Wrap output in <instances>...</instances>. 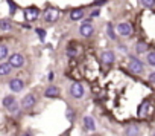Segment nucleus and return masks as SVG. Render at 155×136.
<instances>
[{
	"instance_id": "obj_3",
	"label": "nucleus",
	"mask_w": 155,
	"mask_h": 136,
	"mask_svg": "<svg viewBox=\"0 0 155 136\" xmlns=\"http://www.w3.org/2000/svg\"><path fill=\"white\" fill-rule=\"evenodd\" d=\"M129 69H131L134 74H141L143 69H144V66H143V63H141L138 58L129 57Z\"/></svg>"
},
{
	"instance_id": "obj_16",
	"label": "nucleus",
	"mask_w": 155,
	"mask_h": 136,
	"mask_svg": "<svg viewBox=\"0 0 155 136\" xmlns=\"http://www.w3.org/2000/svg\"><path fill=\"white\" fill-rule=\"evenodd\" d=\"M11 72V66L8 63H0V75H8Z\"/></svg>"
},
{
	"instance_id": "obj_14",
	"label": "nucleus",
	"mask_w": 155,
	"mask_h": 136,
	"mask_svg": "<svg viewBox=\"0 0 155 136\" xmlns=\"http://www.w3.org/2000/svg\"><path fill=\"white\" fill-rule=\"evenodd\" d=\"M82 17H84V11H82V9H73V11L70 12V19H71L73 22L81 20Z\"/></svg>"
},
{
	"instance_id": "obj_17",
	"label": "nucleus",
	"mask_w": 155,
	"mask_h": 136,
	"mask_svg": "<svg viewBox=\"0 0 155 136\" xmlns=\"http://www.w3.org/2000/svg\"><path fill=\"white\" fill-rule=\"evenodd\" d=\"M0 29L2 31H11L12 29V25H11V22L9 20H0Z\"/></svg>"
},
{
	"instance_id": "obj_29",
	"label": "nucleus",
	"mask_w": 155,
	"mask_h": 136,
	"mask_svg": "<svg viewBox=\"0 0 155 136\" xmlns=\"http://www.w3.org/2000/svg\"><path fill=\"white\" fill-rule=\"evenodd\" d=\"M104 2H107V0H94V5H102Z\"/></svg>"
},
{
	"instance_id": "obj_22",
	"label": "nucleus",
	"mask_w": 155,
	"mask_h": 136,
	"mask_svg": "<svg viewBox=\"0 0 155 136\" xmlns=\"http://www.w3.org/2000/svg\"><path fill=\"white\" fill-rule=\"evenodd\" d=\"M141 5L146 8H152L155 5V0H141Z\"/></svg>"
},
{
	"instance_id": "obj_7",
	"label": "nucleus",
	"mask_w": 155,
	"mask_h": 136,
	"mask_svg": "<svg viewBox=\"0 0 155 136\" xmlns=\"http://www.w3.org/2000/svg\"><path fill=\"white\" fill-rule=\"evenodd\" d=\"M117 32L120 35H123V37H128V35L132 34V26L129 23H126V22H122V23L117 25Z\"/></svg>"
},
{
	"instance_id": "obj_4",
	"label": "nucleus",
	"mask_w": 155,
	"mask_h": 136,
	"mask_svg": "<svg viewBox=\"0 0 155 136\" xmlns=\"http://www.w3.org/2000/svg\"><path fill=\"white\" fill-rule=\"evenodd\" d=\"M59 14H61V12H59L58 9H55V8H47V9L44 11V22H47V23H53V22L58 20Z\"/></svg>"
},
{
	"instance_id": "obj_9",
	"label": "nucleus",
	"mask_w": 155,
	"mask_h": 136,
	"mask_svg": "<svg viewBox=\"0 0 155 136\" xmlns=\"http://www.w3.org/2000/svg\"><path fill=\"white\" fill-rule=\"evenodd\" d=\"M35 103H37L35 95L28 93V95L23 98V101H21V107H23V109H31V107H34V106H35Z\"/></svg>"
},
{
	"instance_id": "obj_20",
	"label": "nucleus",
	"mask_w": 155,
	"mask_h": 136,
	"mask_svg": "<svg viewBox=\"0 0 155 136\" xmlns=\"http://www.w3.org/2000/svg\"><path fill=\"white\" fill-rule=\"evenodd\" d=\"M107 32H108V35H110V38H116V34H114V31H113V25L111 23H108V26H107Z\"/></svg>"
},
{
	"instance_id": "obj_30",
	"label": "nucleus",
	"mask_w": 155,
	"mask_h": 136,
	"mask_svg": "<svg viewBox=\"0 0 155 136\" xmlns=\"http://www.w3.org/2000/svg\"><path fill=\"white\" fill-rule=\"evenodd\" d=\"M67 55H68V57H74V51H70V49H68V51H67Z\"/></svg>"
},
{
	"instance_id": "obj_10",
	"label": "nucleus",
	"mask_w": 155,
	"mask_h": 136,
	"mask_svg": "<svg viewBox=\"0 0 155 136\" xmlns=\"http://www.w3.org/2000/svg\"><path fill=\"white\" fill-rule=\"evenodd\" d=\"M101 60H102L104 64H113L114 60H116V55H114L113 51H105V52L101 54Z\"/></svg>"
},
{
	"instance_id": "obj_31",
	"label": "nucleus",
	"mask_w": 155,
	"mask_h": 136,
	"mask_svg": "<svg viewBox=\"0 0 155 136\" xmlns=\"http://www.w3.org/2000/svg\"><path fill=\"white\" fill-rule=\"evenodd\" d=\"M21 136H29V133H23V134H21Z\"/></svg>"
},
{
	"instance_id": "obj_15",
	"label": "nucleus",
	"mask_w": 155,
	"mask_h": 136,
	"mask_svg": "<svg viewBox=\"0 0 155 136\" xmlns=\"http://www.w3.org/2000/svg\"><path fill=\"white\" fill-rule=\"evenodd\" d=\"M125 134H126V136H138V134H140V128H138L137 125H131V127L126 128Z\"/></svg>"
},
{
	"instance_id": "obj_13",
	"label": "nucleus",
	"mask_w": 155,
	"mask_h": 136,
	"mask_svg": "<svg viewBox=\"0 0 155 136\" xmlns=\"http://www.w3.org/2000/svg\"><path fill=\"white\" fill-rule=\"evenodd\" d=\"M84 128L88 130V131H93L96 128V124H94V121H93L91 116H85L84 118Z\"/></svg>"
},
{
	"instance_id": "obj_27",
	"label": "nucleus",
	"mask_w": 155,
	"mask_h": 136,
	"mask_svg": "<svg viewBox=\"0 0 155 136\" xmlns=\"http://www.w3.org/2000/svg\"><path fill=\"white\" fill-rule=\"evenodd\" d=\"M99 16V9H96V11H93L91 14H90V17H97Z\"/></svg>"
},
{
	"instance_id": "obj_11",
	"label": "nucleus",
	"mask_w": 155,
	"mask_h": 136,
	"mask_svg": "<svg viewBox=\"0 0 155 136\" xmlns=\"http://www.w3.org/2000/svg\"><path fill=\"white\" fill-rule=\"evenodd\" d=\"M23 87H25V83H23V80H20V78H14V80H11V83H9V89L12 90V92H21L23 90Z\"/></svg>"
},
{
	"instance_id": "obj_19",
	"label": "nucleus",
	"mask_w": 155,
	"mask_h": 136,
	"mask_svg": "<svg viewBox=\"0 0 155 136\" xmlns=\"http://www.w3.org/2000/svg\"><path fill=\"white\" fill-rule=\"evenodd\" d=\"M147 109H152V107H149V104H147V103H143V104L140 106V109H138V113H140V116H144V112H146Z\"/></svg>"
},
{
	"instance_id": "obj_32",
	"label": "nucleus",
	"mask_w": 155,
	"mask_h": 136,
	"mask_svg": "<svg viewBox=\"0 0 155 136\" xmlns=\"http://www.w3.org/2000/svg\"><path fill=\"white\" fill-rule=\"evenodd\" d=\"M152 136H155V133H153V134H152Z\"/></svg>"
},
{
	"instance_id": "obj_5",
	"label": "nucleus",
	"mask_w": 155,
	"mask_h": 136,
	"mask_svg": "<svg viewBox=\"0 0 155 136\" xmlns=\"http://www.w3.org/2000/svg\"><path fill=\"white\" fill-rule=\"evenodd\" d=\"M11 67H15V69H18V67H23L25 64V58L21 54H12L9 57V63H8Z\"/></svg>"
},
{
	"instance_id": "obj_2",
	"label": "nucleus",
	"mask_w": 155,
	"mask_h": 136,
	"mask_svg": "<svg viewBox=\"0 0 155 136\" xmlns=\"http://www.w3.org/2000/svg\"><path fill=\"white\" fill-rule=\"evenodd\" d=\"M84 86L81 84V83H73L71 86H70V95L73 96V98H76V99H79V98H82L84 96Z\"/></svg>"
},
{
	"instance_id": "obj_12",
	"label": "nucleus",
	"mask_w": 155,
	"mask_h": 136,
	"mask_svg": "<svg viewBox=\"0 0 155 136\" xmlns=\"http://www.w3.org/2000/svg\"><path fill=\"white\" fill-rule=\"evenodd\" d=\"M59 93H61V90H59L58 87H55V86H49V87L44 90V96H46V98H58Z\"/></svg>"
},
{
	"instance_id": "obj_1",
	"label": "nucleus",
	"mask_w": 155,
	"mask_h": 136,
	"mask_svg": "<svg viewBox=\"0 0 155 136\" xmlns=\"http://www.w3.org/2000/svg\"><path fill=\"white\" fill-rule=\"evenodd\" d=\"M3 107H5L6 110H9L11 113H17V112H18L17 101H15V98L11 96V95H8V96L3 98Z\"/></svg>"
},
{
	"instance_id": "obj_24",
	"label": "nucleus",
	"mask_w": 155,
	"mask_h": 136,
	"mask_svg": "<svg viewBox=\"0 0 155 136\" xmlns=\"http://www.w3.org/2000/svg\"><path fill=\"white\" fill-rule=\"evenodd\" d=\"M9 9H11V14H14V12H15V3H14V2H11V0H9Z\"/></svg>"
},
{
	"instance_id": "obj_6",
	"label": "nucleus",
	"mask_w": 155,
	"mask_h": 136,
	"mask_svg": "<svg viewBox=\"0 0 155 136\" xmlns=\"http://www.w3.org/2000/svg\"><path fill=\"white\" fill-rule=\"evenodd\" d=\"M38 16H40V11H38V8H35V6H31V8H26V9H25V19H26L28 22L37 20Z\"/></svg>"
},
{
	"instance_id": "obj_18",
	"label": "nucleus",
	"mask_w": 155,
	"mask_h": 136,
	"mask_svg": "<svg viewBox=\"0 0 155 136\" xmlns=\"http://www.w3.org/2000/svg\"><path fill=\"white\" fill-rule=\"evenodd\" d=\"M8 57V47L5 44H0V60H5Z\"/></svg>"
},
{
	"instance_id": "obj_8",
	"label": "nucleus",
	"mask_w": 155,
	"mask_h": 136,
	"mask_svg": "<svg viewBox=\"0 0 155 136\" xmlns=\"http://www.w3.org/2000/svg\"><path fill=\"white\" fill-rule=\"evenodd\" d=\"M93 26H91V23L90 22H84L82 25H81V28H79V34L82 35V37H91L93 35Z\"/></svg>"
},
{
	"instance_id": "obj_21",
	"label": "nucleus",
	"mask_w": 155,
	"mask_h": 136,
	"mask_svg": "<svg viewBox=\"0 0 155 136\" xmlns=\"http://www.w3.org/2000/svg\"><path fill=\"white\" fill-rule=\"evenodd\" d=\"M147 63H149L150 66H155V52L147 54Z\"/></svg>"
},
{
	"instance_id": "obj_25",
	"label": "nucleus",
	"mask_w": 155,
	"mask_h": 136,
	"mask_svg": "<svg viewBox=\"0 0 155 136\" xmlns=\"http://www.w3.org/2000/svg\"><path fill=\"white\" fill-rule=\"evenodd\" d=\"M74 118V113L71 110H67V119H73Z\"/></svg>"
},
{
	"instance_id": "obj_28",
	"label": "nucleus",
	"mask_w": 155,
	"mask_h": 136,
	"mask_svg": "<svg viewBox=\"0 0 155 136\" xmlns=\"http://www.w3.org/2000/svg\"><path fill=\"white\" fill-rule=\"evenodd\" d=\"M37 32H38V35H40V37H41V38H43V37H44V31H41V29H40V28H38V29H37Z\"/></svg>"
},
{
	"instance_id": "obj_26",
	"label": "nucleus",
	"mask_w": 155,
	"mask_h": 136,
	"mask_svg": "<svg viewBox=\"0 0 155 136\" xmlns=\"http://www.w3.org/2000/svg\"><path fill=\"white\" fill-rule=\"evenodd\" d=\"M149 81H150V83H155V72H152V74L149 75Z\"/></svg>"
},
{
	"instance_id": "obj_33",
	"label": "nucleus",
	"mask_w": 155,
	"mask_h": 136,
	"mask_svg": "<svg viewBox=\"0 0 155 136\" xmlns=\"http://www.w3.org/2000/svg\"><path fill=\"white\" fill-rule=\"evenodd\" d=\"M93 136H96V134H93Z\"/></svg>"
},
{
	"instance_id": "obj_23",
	"label": "nucleus",
	"mask_w": 155,
	"mask_h": 136,
	"mask_svg": "<svg viewBox=\"0 0 155 136\" xmlns=\"http://www.w3.org/2000/svg\"><path fill=\"white\" fill-rule=\"evenodd\" d=\"M146 49H147V46H146L144 43H138V44H137V52H138V54H141V52H144Z\"/></svg>"
}]
</instances>
